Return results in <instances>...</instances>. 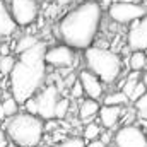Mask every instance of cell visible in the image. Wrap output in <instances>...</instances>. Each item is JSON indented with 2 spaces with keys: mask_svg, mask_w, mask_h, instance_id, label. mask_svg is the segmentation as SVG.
I'll return each instance as SVG.
<instances>
[{
  "mask_svg": "<svg viewBox=\"0 0 147 147\" xmlns=\"http://www.w3.org/2000/svg\"><path fill=\"white\" fill-rule=\"evenodd\" d=\"M9 144V139H7V134L3 128H0V147H7Z\"/></svg>",
  "mask_w": 147,
  "mask_h": 147,
  "instance_id": "obj_28",
  "label": "cell"
},
{
  "mask_svg": "<svg viewBox=\"0 0 147 147\" xmlns=\"http://www.w3.org/2000/svg\"><path fill=\"white\" fill-rule=\"evenodd\" d=\"M134 108L137 111V118L139 120H147V92L139 101L134 103Z\"/></svg>",
  "mask_w": 147,
  "mask_h": 147,
  "instance_id": "obj_23",
  "label": "cell"
},
{
  "mask_svg": "<svg viewBox=\"0 0 147 147\" xmlns=\"http://www.w3.org/2000/svg\"><path fill=\"white\" fill-rule=\"evenodd\" d=\"M10 14L17 24V28L26 29L31 24H34L39 16V5L38 0H10L9 3Z\"/></svg>",
  "mask_w": 147,
  "mask_h": 147,
  "instance_id": "obj_6",
  "label": "cell"
},
{
  "mask_svg": "<svg viewBox=\"0 0 147 147\" xmlns=\"http://www.w3.org/2000/svg\"><path fill=\"white\" fill-rule=\"evenodd\" d=\"M106 147H111V146H106Z\"/></svg>",
  "mask_w": 147,
  "mask_h": 147,
  "instance_id": "obj_38",
  "label": "cell"
},
{
  "mask_svg": "<svg viewBox=\"0 0 147 147\" xmlns=\"http://www.w3.org/2000/svg\"><path fill=\"white\" fill-rule=\"evenodd\" d=\"M16 62H17V58L14 55H2L0 57V74L9 77L16 67Z\"/></svg>",
  "mask_w": 147,
  "mask_h": 147,
  "instance_id": "obj_20",
  "label": "cell"
},
{
  "mask_svg": "<svg viewBox=\"0 0 147 147\" xmlns=\"http://www.w3.org/2000/svg\"><path fill=\"white\" fill-rule=\"evenodd\" d=\"M86 147H106L99 139L98 140H91V142H86Z\"/></svg>",
  "mask_w": 147,
  "mask_h": 147,
  "instance_id": "obj_30",
  "label": "cell"
},
{
  "mask_svg": "<svg viewBox=\"0 0 147 147\" xmlns=\"http://www.w3.org/2000/svg\"><path fill=\"white\" fill-rule=\"evenodd\" d=\"M147 16L146 3H127L115 0L113 5L108 9V17L116 24H132L139 19Z\"/></svg>",
  "mask_w": 147,
  "mask_h": 147,
  "instance_id": "obj_5",
  "label": "cell"
},
{
  "mask_svg": "<svg viewBox=\"0 0 147 147\" xmlns=\"http://www.w3.org/2000/svg\"><path fill=\"white\" fill-rule=\"evenodd\" d=\"M46 3H53V2H57V0H45Z\"/></svg>",
  "mask_w": 147,
  "mask_h": 147,
  "instance_id": "obj_35",
  "label": "cell"
},
{
  "mask_svg": "<svg viewBox=\"0 0 147 147\" xmlns=\"http://www.w3.org/2000/svg\"><path fill=\"white\" fill-rule=\"evenodd\" d=\"M70 99L69 98H60L55 108V120H65L69 111H70Z\"/></svg>",
  "mask_w": 147,
  "mask_h": 147,
  "instance_id": "obj_21",
  "label": "cell"
},
{
  "mask_svg": "<svg viewBox=\"0 0 147 147\" xmlns=\"http://www.w3.org/2000/svg\"><path fill=\"white\" fill-rule=\"evenodd\" d=\"M146 92H147L146 84H144V82L140 80V82H139V84L135 86V89H134V92H132V96H130V103L134 105V103H135V101H139V99H140V98H142V96H144Z\"/></svg>",
  "mask_w": 147,
  "mask_h": 147,
  "instance_id": "obj_24",
  "label": "cell"
},
{
  "mask_svg": "<svg viewBox=\"0 0 147 147\" xmlns=\"http://www.w3.org/2000/svg\"><path fill=\"white\" fill-rule=\"evenodd\" d=\"M7 147H17V146H16L14 142H9V144H7Z\"/></svg>",
  "mask_w": 147,
  "mask_h": 147,
  "instance_id": "obj_34",
  "label": "cell"
},
{
  "mask_svg": "<svg viewBox=\"0 0 147 147\" xmlns=\"http://www.w3.org/2000/svg\"><path fill=\"white\" fill-rule=\"evenodd\" d=\"M146 2H147V0H146Z\"/></svg>",
  "mask_w": 147,
  "mask_h": 147,
  "instance_id": "obj_39",
  "label": "cell"
},
{
  "mask_svg": "<svg viewBox=\"0 0 147 147\" xmlns=\"http://www.w3.org/2000/svg\"><path fill=\"white\" fill-rule=\"evenodd\" d=\"M17 29L19 28L10 14L9 5L3 0H0V38H10L12 34H16Z\"/></svg>",
  "mask_w": 147,
  "mask_h": 147,
  "instance_id": "obj_13",
  "label": "cell"
},
{
  "mask_svg": "<svg viewBox=\"0 0 147 147\" xmlns=\"http://www.w3.org/2000/svg\"><path fill=\"white\" fill-rule=\"evenodd\" d=\"M84 96V89H82V86H80V82H79V79L74 82V86L70 87V98L72 99H80Z\"/></svg>",
  "mask_w": 147,
  "mask_h": 147,
  "instance_id": "obj_25",
  "label": "cell"
},
{
  "mask_svg": "<svg viewBox=\"0 0 147 147\" xmlns=\"http://www.w3.org/2000/svg\"><path fill=\"white\" fill-rule=\"evenodd\" d=\"M22 106H24L26 113H29V115H36V116H38V105H36V99H34V98L28 99Z\"/></svg>",
  "mask_w": 147,
  "mask_h": 147,
  "instance_id": "obj_26",
  "label": "cell"
},
{
  "mask_svg": "<svg viewBox=\"0 0 147 147\" xmlns=\"http://www.w3.org/2000/svg\"><path fill=\"white\" fill-rule=\"evenodd\" d=\"M142 82L146 84V87H147V67L144 69V72H142Z\"/></svg>",
  "mask_w": 147,
  "mask_h": 147,
  "instance_id": "obj_32",
  "label": "cell"
},
{
  "mask_svg": "<svg viewBox=\"0 0 147 147\" xmlns=\"http://www.w3.org/2000/svg\"><path fill=\"white\" fill-rule=\"evenodd\" d=\"M84 62L87 70L99 77L103 84H115L121 75L123 60L115 50L92 45L91 48L84 50Z\"/></svg>",
  "mask_w": 147,
  "mask_h": 147,
  "instance_id": "obj_4",
  "label": "cell"
},
{
  "mask_svg": "<svg viewBox=\"0 0 147 147\" xmlns=\"http://www.w3.org/2000/svg\"><path fill=\"white\" fill-rule=\"evenodd\" d=\"M103 9L96 0H86L69 10L58 22V36L63 45L74 50H87L94 45L101 22Z\"/></svg>",
  "mask_w": 147,
  "mask_h": 147,
  "instance_id": "obj_1",
  "label": "cell"
},
{
  "mask_svg": "<svg viewBox=\"0 0 147 147\" xmlns=\"http://www.w3.org/2000/svg\"><path fill=\"white\" fill-rule=\"evenodd\" d=\"M99 110H101V105L99 101H94V99H82L79 103V108H77V116L82 123H91L98 115H99Z\"/></svg>",
  "mask_w": 147,
  "mask_h": 147,
  "instance_id": "obj_14",
  "label": "cell"
},
{
  "mask_svg": "<svg viewBox=\"0 0 147 147\" xmlns=\"http://www.w3.org/2000/svg\"><path fill=\"white\" fill-rule=\"evenodd\" d=\"M60 89L58 86L55 84H46L36 96V105H38V116L45 121L48 120H55V108H57V103L60 99Z\"/></svg>",
  "mask_w": 147,
  "mask_h": 147,
  "instance_id": "obj_7",
  "label": "cell"
},
{
  "mask_svg": "<svg viewBox=\"0 0 147 147\" xmlns=\"http://www.w3.org/2000/svg\"><path fill=\"white\" fill-rule=\"evenodd\" d=\"M3 130L9 142H14L17 147H38L45 139V120L36 115L19 111L12 118H7Z\"/></svg>",
  "mask_w": 147,
  "mask_h": 147,
  "instance_id": "obj_3",
  "label": "cell"
},
{
  "mask_svg": "<svg viewBox=\"0 0 147 147\" xmlns=\"http://www.w3.org/2000/svg\"><path fill=\"white\" fill-rule=\"evenodd\" d=\"M103 127L101 123H96V121H91V123H86L84 130H82V139L86 142H91V140H98L103 134Z\"/></svg>",
  "mask_w": 147,
  "mask_h": 147,
  "instance_id": "obj_19",
  "label": "cell"
},
{
  "mask_svg": "<svg viewBox=\"0 0 147 147\" xmlns=\"http://www.w3.org/2000/svg\"><path fill=\"white\" fill-rule=\"evenodd\" d=\"M115 147H147V134L139 125H121L115 132Z\"/></svg>",
  "mask_w": 147,
  "mask_h": 147,
  "instance_id": "obj_8",
  "label": "cell"
},
{
  "mask_svg": "<svg viewBox=\"0 0 147 147\" xmlns=\"http://www.w3.org/2000/svg\"><path fill=\"white\" fill-rule=\"evenodd\" d=\"M74 62H75V50L67 45H57L46 50V55H45L46 67L67 70L74 67Z\"/></svg>",
  "mask_w": 147,
  "mask_h": 147,
  "instance_id": "obj_9",
  "label": "cell"
},
{
  "mask_svg": "<svg viewBox=\"0 0 147 147\" xmlns=\"http://www.w3.org/2000/svg\"><path fill=\"white\" fill-rule=\"evenodd\" d=\"M48 75L46 63H24L16 62L14 70L9 75V92L19 105H24L28 99L34 98L45 87Z\"/></svg>",
  "mask_w": 147,
  "mask_h": 147,
  "instance_id": "obj_2",
  "label": "cell"
},
{
  "mask_svg": "<svg viewBox=\"0 0 147 147\" xmlns=\"http://www.w3.org/2000/svg\"><path fill=\"white\" fill-rule=\"evenodd\" d=\"M120 2H127V3H142L146 0H120Z\"/></svg>",
  "mask_w": 147,
  "mask_h": 147,
  "instance_id": "obj_33",
  "label": "cell"
},
{
  "mask_svg": "<svg viewBox=\"0 0 147 147\" xmlns=\"http://www.w3.org/2000/svg\"><path fill=\"white\" fill-rule=\"evenodd\" d=\"M103 105H105V106H121V108H127V106L132 105V103H130L128 96L123 94V91L116 89V91L108 92V94L103 98Z\"/></svg>",
  "mask_w": 147,
  "mask_h": 147,
  "instance_id": "obj_15",
  "label": "cell"
},
{
  "mask_svg": "<svg viewBox=\"0 0 147 147\" xmlns=\"http://www.w3.org/2000/svg\"><path fill=\"white\" fill-rule=\"evenodd\" d=\"M39 43V38L34 36V34H22V36H19L16 39V46H14V51L17 53V55H21V53H24V51H28L29 48H33L34 45Z\"/></svg>",
  "mask_w": 147,
  "mask_h": 147,
  "instance_id": "obj_18",
  "label": "cell"
},
{
  "mask_svg": "<svg viewBox=\"0 0 147 147\" xmlns=\"http://www.w3.org/2000/svg\"><path fill=\"white\" fill-rule=\"evenodd\" d=\"M50 147H86V140L82 137H67Z\"/></svg>",
  "mask_w": 147,
  "mask_h": 147,
  "instance_id": "obj_22",
  "label": "cell"
},
{
  "mask_svg": "<svg viewBox=\"0 0 147 147\" xmlns=\"http://www.w3.org/2000/svg\"><path fill=\"white\" fill-rule=\"evenodd\" d=\"M0 51H2V43H0ZM0 55H2V53H0Z\"/></svg>",
  "mask_w": 147,
  "mask_h": 147,
  "instance_id": "obj_36",
  "label": "cell"
},
{
  "mask_svg": "<svg viewBox=\"0 0 147 147\" xmlns=\"http://www.w3.org/2000/svg\"><path fill=\"white\" fill-rule=\"evenodd\" d=\"M123 111H125V108H121V106H105L103 105L101 110H99V115H98V120H99L101 127L105 130H113V132L118 130L116 127L121 121Z\"/></svg>",
  "mask_w": 147,
  "mask_h": 147,
  "instance_id": "obj_12",
  "label": "cell"
},
{
  "mask_svg": "<svg viewBox=\"0 0 147 147\" xmlns=\"http://www.w3.org/2000/svg\"><path fill=\"white\" fill-rule=\"evenodd\" d=\"M19 103L14 99V96L10 92H5V96L2 98L0 101V111H2V116L3 118H12L14 115L19 113Z\"/></svg>",
  "mask_w": 147,
  "mask_h": 147,
  "instance_id": "obj_16",
  "label": "cell"
},
{
  "mask_svg": "<svg viewBox=\"0 0 147 147\" xmlns=\"http://www.w3.org/2000/svg\"><path fill=\"white\" fill-rule=\"evenodd\" d=\"M74 0H57V5L58 7H67V5H70Z\"/></svg>",
  "mask_w": 147,
  "mask_h": 147,
  "instance_id": "obj_31",
  "label": "cell"
},
{
  "mask_svg": "<svg viewBox=\"0 0 147 147\" xmlns=\"http://www.w3.org/2000/svg\"><path fill=\"white\" fill-rule=\"evenodd\" d=\"M127 46L132 51H147V16L130 24L127 33Z\"/></svg>",
  "mask_w": 147,
  "mask_h": 147,
  "instance_id": "obj_10",
  "label": "cell"
},
{
  "mask_svg": "<svg viewBox=\"0 0 147 147\" xmlns=\"http://www.w3.org/2000/svg\"><path fill=\"white\" fill-rule=\"evenodd\" d=\"M113 139H115V132H113V130H103V134H101V137H99V140H101L105 146H110L111 142H113Z\"/></svg>",
  "mask_w": 147,
  "mask_h": 147,
  "instance_id": "obj_27",
  "label": "cell"
},
{
  "mask_svg": "<svg viewBox=\"0 0 147 147\" xmlns=\"http://www.w3.org/2000/svg\"><path fill=\"white\" fill-rule=\"evenodd\" d=\"M147 67V53L146 51H132L128 55V69L130 72H144Z\"/></svg>",
  "mask_w": 147,
  "mask_h": 147,
  "instance_id": "obj_17",
  "label": "cell"
},
{
  "mask_svg": "<svg viewBox=\"0 0 147 147\" xmlns=\"http://www.w3.org/2000/svg\"><path fill=\"white\" fill-rule=\"evenodd\" d=\"M96 2L101 5V9H103V10H108L111 5H113V2H115V0H96Z\"/></svg>",
  "mask_w": 147,
  "mask_h": 147,
  "instance_id": "obj_29",
  "label": "cell"
},
{
  "mask_svg": "<svg viewBox=\"0 0 147 147\" xmlns=\"http://www.w3.org/2000/svg\"><path fill=\"white\" fill-rule=\"evenodd\" d=\"M77 79L84 89V96L94 101H99L105 98V84L101 82L99 77H96L92 72H89L87 69L80 70L77 74Z\"/></svg>",
  "mask_w": 147,
  "mask_h": 147,
  "instance_id": "obj_11",
  "label": "cell"
},
{
  "mask_svg": "<svg viewBox=\"0 0 147 147\" xmlns=\"http://www.w3.org/2000/svg\"><path fill=\"white\" fill-rule=\"evenodd\" d=\"M0 118H3V116H2V111H0Z\"/></svg>",
  "mask_w": 147,
  "mask_h": 147,
  "instance_id": "obj_37",
  "label": "cell"
}]
</instances>
